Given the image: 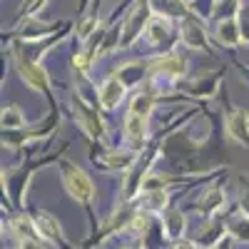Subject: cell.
<instances>
[{"label": "cell", "instance_id": "1", "mask_svg": "<svg viewBox=\"0 0 249 249\" xmlns=\"http://www.w3.org/2000/svg\"><path fill=\"white\" fill-rule=\"evenodd\" d=\"M60 170H62V184H65V192L75 202H80V204L92 202L95 184H92V179L85 172H82L80 167H75V164H70V162H62Z\"/></svg>", "mask_w": 249, "mask_h": 249}, {"label": "cell", "instance_id": "2", "mask_svg": "<svg viewBox=\"0 0 249 249\" xmlns=\"http://www.w3.org/2000/svg\"><path fill=\"white\" fill-rule=\"evenodd\" d=\"M35 230H37V237L43 239V242H48V244H53V247H60V249H65L62 227H60V222H57L53 214L40 212V214L35 217Z\"/></svg>", "mask_w": 249, "mask_h": 249}, {"label": "cell", "instance_id": "3", "mask_svg": "<svg viewBox=\"0 0 249 249\" xmlns=\"http://www.w3.org/2000/svg\"><path fill=\"white\" fill-rule=\"evenodd\" d=\"M184 227H187V219L179 210H164L162 214V232L167 239H182L184 237Z\"/></svg>", "mask_w": 249, "mask_h": 249}, {"label": "cell", "instance_id": "4", "mask_svg": "<svg viewBox=\"0 0 249 249\" xmlns=\"http://www.w3.org/2000/svg\"><path fill=\"white\" fill-rule=\"evenodd\" d=\"M15 62H18L20 75L25 77V82H28L30 88H35V90H45V88H48V75H45L43 68L33 65V62H28V60H23V57H15Z\"/></svg>", "mask_w": 249, "mask_h": 249}, {"label": "cell", "instance_id": "5", "mask_svg": "<svg viewBox=\"0 0 249 249\" xmlns=\"http://www.w3.org/2000/svg\"><path fill=\"white\" fill-rule=\"evenodd\" d=\"M75 112H77V120H80V124H82V130H85L92 140H97V137L102 135V122H100V117H97L88 105H82L80 100L75 102Z\"/></svg>", "mask_w": 249, "mask_h": 249}, {"label": "cell", "instance_id": "6", "mask_svg": "<svg viewBox=\"0 0 249 249\" xmlns=\"http://www.w3.org/2000/svg\"><path fill=\"white\" fill-rule=\"evenodd\" d=\"M122 97H124V82L120 77H107L105 85H102V90H100L102 105H105V107H115V105H120Z\"/></svg>", "mask_w": 249, "mask_h": 249}, {"label": "cell", "instance_id": "7", "mask_svg": "<svg viewBox=\"0 0 249 249\" xmlns=\"http://www.w3.org/2000/svg\"><path fill=\"white\" fill-rule=\"evenodd\" d=\"M124 135H127V140H130L132 147L140 150L142 144H144V117L130 112L127 120H124Z\"/></svg>", "mask_w": 249, "mask_h": 249}, {"label": "cell", "instance_id": "8", "mask_svg": "<svg viewBox=\"0 0 249 249\" xmlns=\"http://www.w3.org/2000/svg\"><path fill=\"white\" fill-rule=\"evenodd\" d=\"M227 130L237 142H249V115L244 110H237L227 120Z\"/></svg>", "mask_w": 249, "mask_h": 249}, {"label": "cell", "instance_id": "9", "mask_svg": "<svg viewBox=\"0 0 249 249\" xmlns=\"http://www.w3.org/2000/svg\"><path fill=\"white\" fill-rule=\"evenodd\" d=\"M182 33H184V40H187V45H192V48H202L204 45V30L199 28L197 20H184V25H182Z\"/></svg>", "mask_w": 249, "mask_h": 249}, {"label": "cell", "instance_id": "10", "mask_svg": "<svg viewBox=\"0 0 249 249\" xmlns=\"http://www.w3.org/2000/svg\"><path fill=\"white\" fill-rule=\"evenodd\" d=\"M164 204H167V192H164V190H144L142 207L147 212H162Z\"/></svg>", "mask_w": 249, "mask_h": 249}, {"label": "cell", "instance_id": "11", "mask_svg": "<svg viewBox=\"0 0 249 249\" xmlns=\"http://www.w3.org/2000/svg\"><path fill=\"white\" fill-rule=\"evenodd\" d=\"M155 70L162 72V75H167V77H177V75L184 72V62L179 57H162L155 65Z\"/></svg>", "mask_w": 249, "mask_h": 249}, {"label": "cell", "instance_id": "12", "mask_svg": "<svg viewBox=\"0 0 249 249\" xmlns=\"http://www.w3.org/2000/svg\"><path fill=\"white\" fill-rule=\"evenodd\" d=\"M217 33H219V37H222V43H227V45H234V43H239V28H237V23H234L232 18L222 20Z\"/></svg>", "mask_w": 249, "mask_h": 249}, {"label": "cell", "instance_id": "13", "mask_svg": "<svg viewBox=\"0 0 249 249\" xmlns=\"http://www.w3.org/2000/svg\"><path fill=\"white\" fill-rule=\"evenodd\" d=\"M150 110H152V97H150V95H137V97L130 102V112H135V115L147 117Z\"/></svg>", "mask_w": 249, "mask_h": 249}, {"label": "cell", "instance_id": "14", "mask_svg": "<svg viewBox=\"0 0 249 249\" xmlns=\"http://www.w3.org/2000/svg\"><path fill=\"white\" fill-rule=\"evenodd\" d=\"M147 35L155 40V43L162 40L164 35H167V20H164V18H152L147 23Z\"/></svg>", "mask_w": 249, "mask_h": 249}, {"label": "cell", "instance_id": "15", "mask_svg": "<svg viewBox=\"0 0 249 249\" xmlns=\"http://www.w3.org/2000/svg\"><path fill=\"white\" fill-rule=\"evenodd\" d=\"M23 124V115H20L18 107H5L3 110V127L5 130H13V127H20Z\"/></svg>", "mask_w": 249, "mask_h": 249}, {"label": "cell", "instance_id": "16", "mask_svg": "<svg viewBox=\"0 0 249 249\" xmlns=\"http://www.w3.org/2000/svg\"><path fill=\"white\" fill-rule=\"evenodd\" d=\"M222 204H224V202H222V195H219L217 190H212L210 195H207V202H202V212H204V214H214Z\"/></svg>", "mask_w": 249, "mask_h": 249}, {"label": "cell", "instance_id": "17", "mask_svg": "<svg viewBox=\"0 0 249 249\" xmlns=\"http://www.w3.org/2000/svg\"><path fill=\"white\" fill-rule=\"evenodd\" d=\"M230 232H232L234 239H239V242H249V217L234 222V224L230 227Z\"/></svg>", "mask_w": 249, "mask_h": 249}, {"label": "cell", "instance_id": "18", "mask_svg": "<svg viewBox=\"0 0 249 249\" xmlns=\"http://www.w3.org/2000/svg\"><path fill=\"white\" fill-rule=\"evenodd\" d=\"M20 249H48V242L40 237H23L20 239Z\"/></svg>", "mask_w": 249, "mask_h": 249}, {"label": "cell", "instance_id": "19", "mask_svg": "<svg viewBox=\"0 0 249 249\" xmlns=\"http://www.w3.org/2000/svg\"><path fill=\"white\" fill-rule=\"evenodd\" d=\"M170 249H197V242H192V239H175L172 244H170Z\"/></svg>", "mask_w": 249, "mask_h": 249}]
</instances>
